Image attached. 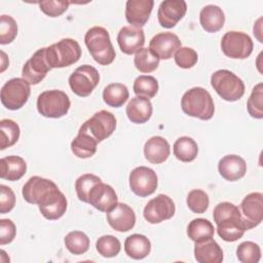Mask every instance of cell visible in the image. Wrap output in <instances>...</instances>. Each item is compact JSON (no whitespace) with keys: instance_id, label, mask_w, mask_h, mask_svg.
<instances>
[{"instance_id":"obj_1","label":"cell","mask_w":263,"mask_h":263,"mask_svg":"<svg viewBox=\"0 0 263 263\" xmlns=\"http://www.w3.org/2000/svg\"><path fill=\"white\" fill-rule=\"evenodd\" d=\"M213 217L217 225V233L225 241H236L248 230L239 208L231 202L218 203L214 209Z\"/></svg>"},{"instance_id":"obj_2","label":"cell","mask_w":263,"mask_h":263,"mask_svg":"<svg viewBox=\"0 0 263 263\" xmlns=\"http://www.w3.org/2000/svg\"><path fill=\"white\" fill-rule=\"evenodd\" d=\"M181 108L188 116L201 120H210L215 113L212 96L206 89L199 86L192 87L183 95Z\"/></svg>"},{"instance_id":"obj_3","label":"cell","mask_w":263,"mask_h":263,"mask_svg":"<svg viewBox=\"0 0 263 263\" xmlns=\"http://www.w3.org/2000/svg\"><path fill=\"white\" fill-rule=\"evenodd\" d=\"M85 45L92 59L100 65L107 66L113 63L116 53L111 43L109 32L103 27H92L84 36Z\"/></svg>"},{"instance_id":"obj_4","label":"cell","mask_w":263,"mask_h":263,"mask_svg":"<svg viewBox=\"0 0 263 263\" xmlns=\"http://www.w3.org/2000/svg\"><path fill=\"white\" fill-rule=\"evenodd\" d=\"M45 58L51 69L69 67L81 58V48L76 40L64 38L45 47Z\"/></svg>"},{"instance_id":"obj_5","label":"cell","mask_w":263,"mask_h":263,"mask_svg":"<svg viewBox=\"0 0 263 263\" xmlns=\"http://www.w3.org/2000/svg\"><path fill=\"white\" fill-rule=\"evenodd\" d=\"M211 85L214 90L225 101L235 102L245 95V83L233 72L221 69L211 76Z\"/></svg>"},{"instance_id":"obj_6","label":"cell","mask_w":263,"mask_h":263,"mask_svg":"<svg viewBox=\"0 0 263 263\" xmlns=\"http://www.w3.org/2000/svg\"><path fill=\"white\" fill-rule=\"evenodd\" d=\"M70 106L68 95L60 89L45 90L37 98V110L43 117L61 118L68 113Z\"/></svg>"},{"instance_id":"obj_7","label":"cell","mask_w":263,"mask_h":263,"mask_svg":"<svg viewBox=\"0 0 263 263\" xmlns=\"http://www.w3.org/2000/svg\"><path fill=\"white\" fill-rule=\"evenodd\" d=\"M116 128L115 116L107 111L101 110L96 112L89 119H87L79 128V132H83L92 137L98 143L109 138Z\"/></svg>"},{"instance_id":"obj_8","label":"cell","mask_w":263,"mask_h":263,"mask_svg":"<svg viewBox=\"0 0 263 263\" xmlns=\"http://www.w3.org/2000/svg\"><path fill=\"white\" fill-rule=\"evenodd\" d=\"M31 93L30 84L24 78H12L1 88V103L8 110H18L27 102Z\"/></svg>"},{"instance_id":"obj_9","label":"cell","mask_w":263,"mask_h":263,"mask_svg":"<svg viewBox=\"0 0 263 263\" xmlns=\"http://www.w3.org/2000/svg\"><path fill=\"white\" fill-rule=\"evenodd\" d=\"M253 48L252 38L240 31H228L221 39V49L230 59H247L251 55Z\"/></svg>"},{"instance_id":"obj_10","label":"cell","mask_w":263,"mask_h":263,"mask_svg":"<svg viewBox=\"0 0 263 263\" xmlns=\"http://www.w3.org/2000/svg\"><path fill=\"white\" fill-rule=\"evenodd\" d=\"M100 81L98 70L90 65L78 67L69 77V85L78 97H87L97 87Z\"/></svg>"},{"instance_id":"obj_11","label":"cell","mask_w":263,"mask_h":263,"mask_svg":"<svg viewBox=\"0 0 263 263\" xmlns=\"http://www.w3.org/2000/svg\"><path fill=\"white\" fill-rule=\"evenodd\" d=\"M176 212L173 199L165 194H158L150 199L144 208L143 216L150 224H158L171 219Z\"/></svg>"},{"instance_id":"obj_12","label":"cell","mask_w":263,"mask_h":263,"mask_svg":"<svg viewBox=\"0 0 263 263\" xmlns=\"http://www.w3.org/2000/svg\"><path fill=\"white\" fill-rule=\"evenodd\" d=\"M129 188L140 197H146L153 194L157 188L158 180L156 173L147 166H138L129 174Z\"/></svg>"},{"instance_id":"obj_13","label":"cell","mask_w":263,"mask_h":263,"mask_svg":"<svg viewBox=\"0 0 263 263\" xmlns=\"http://www.w3.org/2000/svg\"><path fill=\"white\" fill-rule=\"evenodd\" d=\"M51 70L45 58V47L39 48L25 63L22 69V78L30 85H35L41 82L46 74Z\"/></svg>"},{"instance_id":"obj_14","label":"cell","mask_w":263,"mask_h":263,"mask_svg":"<svg viewBox=\"0 0 263 263\" xmlns=\"http://www.w3.org/2000/svg\"><path fill=\"white\" fill-rule=\"evenodd\" d=\"M247 229L257 227L263 219V194L252 192L245 196L239 206Z\"/></svg>"},{"instance_id":"obj_15","label":"cell","mask_w":263,"mask_h":263,"mask_svg":"<svg viewBox=\"0 0 263 263\" xmlns=\"http://www.w3.org/2000/svg\"><path fill=\"white\" fill-rule=\"evenodd\" d=\"M42 216L47 220H58L67 211V199L59 187L49 191L37 204Z\"/></svg>"},{"instance_id":"obj_16","label":"cell","mask_w":263,"mask_h":263,"mask_svg":"<svg viewBox=\"0 0 263 263\" xmlns=\"http://www.w3.org/2000/svg\"><path fill=\"white\" fill-rule=\"evenodd\" d=\"M187 11V4L183 0H165L158 7L157 18L161 27L171 29L181 21Z\"/></svg>"},{"instance_id":"obj_17","label":"cell","mask_w":263,"mask_h":263,"mask_svg":"<svg viewBox=\"0 0 263 263\" xmlns=\"http://www.w3.org/2000/svg\"><path fill=\"white\" fill-rule=\"evenodd\" d=\"M117 43L123 53L134 54L145 44L144 30L132 25L122 27L117 35Z\"/></svg>"},{"instance_id":"obj_18","label":"cell","mask_w":263,"mask_h":263,"mask_svg":"<svg viewBox=\"0 0 263 263\" xmlns=\"http://www.w3.org/2000/svg\"><path fill=\"white\" fill-rule=\"evenodd\" d=\"M118 202V197L112 186L103 182L97 184L89 192L88 203L100 212H110Z\"/></svg>"},{"instance_id":"obj_19","label":"cell","mask_w":263,"mask_h":263,"mask_svg":"<svg viewBox=\"0 0 263 263\" xmlns=\"http://www.w3.org/2000/svg\"><path fill=\"white\" fill-rule=\"evenodd\" d=\"M181 47L179 37L172 32H161L153 36L149 43V49L159 60H168Z\"/></svg>"},{"instance_id":"obj_20","label":"cell","mask_w":263,"mask_h":263,"mask_svg":"<svg viewBox=\"0 0 263 263\" xmlns=\"http://www.w3.org/2000/svg\"><path fill=\"white\" fill-rule=\"evenodd\" d=\"M57 187V184L49 179L33 176L23 186L22 194L27 202L38 204L50 190Z\"/></svg>"},{"instance_id":"obj_21","label":"cell","mask_w":263,"mask_h":263,"mask_svg":"<svg viewBox=\"0 0 263 263\" xmlns=\"http://www.w3.org/2000/svg\"><path fill=\"white\" fill-rule=\"evenodd\" d=\"M107 221L114 230L126 232L134 228L136 224V214L126 203L117 202V204L107 213Z\"/></svg>"},{"instance_id":"obj_22","label":"cell","mask_w":263,"mask_h":263,"mask_svg":"<svg viewBox=\"0 0 263 263\" xmlns=\"http://www.w3.org/2000/svg\"><path fill=\"white\" fill-rule=\"evenodd\" d=\"M153 5V0H127L125 3V18L127 23L142 28L148 22Z\"/></svg>"},{"instance_id":"obj_23","label":"cell","mask_w":263,"mask_h":263,"mask_svg":"<svg viewBox=\"0 0 263 263\" xmlns=\"http://www.w3.org/2000/svg\"><path fill=\"white\" fill-rule=\"evenodd\" d=\"M218 171L223 179L234 182L246 175L247 163L242 157L235 154H229L220 159L218 163Z\"/></svg>"},{"instance_id":"obj_24","label":"cell","mask_w":263,"mask_h":263,"mask_svg":"<svg viewBox=\"0 0 263 263\" xmlns=\"http://www.w3.org/2000/svg\"><path fill=\"white\" fill-rule=\"evenodd\" d=\"M170 153L171 147L168 142L160 136L150 138L144 145L145 158L153 164L164 162L170 156Z\"/></svg>"},{"instance_id":"obj_25","label":"cell","mask_w":263,"mask_h":263,"mask_svg":"<svg viewBox=\"0 0 263 263\" xmlns=\"http://www.w3.org/2000/svg\"><path fill=\"white\" fill-rule=\"evenodd\" d=\"M194 257L198 263H221L223 261V251L212 237L195 242Z\"/></svg>"},{"instance_id":"obj_26","label":"cell","mask_w":263,"mask_h":263,"mask_svg":"<svg viewBox=\"0 0 263 263\" xmlns=\"http://www.w3.org/2000/svg\"><path fill=\"white\" fill-rule=\"evenodd\" d=\"M152 104L149 99L144 97L133 98L125 109L127 118L137 124H142L147 122L152 115Z\"/></svg>"},{"instance_id":"obj_27","label":"cell","mask_w":263,"mask_h":263,"mask_svg":"<svg viewBox=\"0 0 263 263\" xmlns=\"http://www.w3.org/2000/svg\"><path fill=\"white\" fill-rule=\"evenodd\" d=\"M199 23L202 29L209 33L220 31L225 23V14L217 5H205L199 12Z\"/></svg>"},{"instance_id":"obj_28","label":"cell","mask_w":263,"mask_h":263,"mask_svg":"<svg viewBox=\"0 0 263 263\" xmlns=\"http://www.w3.org/2000/svg\"><path fill=\"white\" fill-rule=\"evenodd\" d=\"M27 172V163L17 155L2 157L0 160V177L7 181H17Z\"/></svg>"},{"instance_id":"obj_29","label":"cell","mask_w":263,"mask_h":263,"mask_svg":"<svg viewBox=\"0 0 263 263\" xmlns=\"http://www.w3.org/2000/svg\"><path fill=\"white\" fill-rule=\"evenodd\" d=\"M151 251V242L147 236L139 233L132 234L125 238L124 252L135 260H142L146 258Z\"/></svg>"},{"instance_id":"obj_30","label":"cell","mask_w":263,"mask_h":263,"mask_svg":"<svg viewBox=\"0 0 263 263\" xmlns=\"http://www.w3.org/2000/svg\"><path fill=\"white\" fill-rule=\"evenodd\" d=\"M98 142L89 135L79 132L71 143V150L78 158H89L97 152Z\"/></svg>"},{"instance_id":"obj_31","label":"cell","mask_w":263,"mask_h":263,"mask_svg":"<svg viewBox=\"0 0 263 263\" xmlns=\"http://www.w3.org/2000/svg\"><path fill=\"white\" fill-rule=\"evenodd\" d=\"M173 151L177 159L183 162H190L196 158L198 146L192 138L184 136L176 140L173 146Z\"/></svg>"},{"instance_id":"obj_32","label":"cell","mask_w":263,"mask_h":263,"mask_svg":"<svg viewBox=\"0 0 263 263\" xmlns=\"http://www.w3.org/2000/svg\"><path fill=\"white\" fill-rule=\"evenodd\" d=\"M214 233L215 229L213 224L203 218L193 219L187 226V235L194 242L212 238Z\"/></svg>"},{"instance_id":"obj_33","label":"cell","mask_w":263,"mask_h":263,"mask_svg":"<svg viewBox=\"0 0 263 263\" xmlns=\"http://www.w3.org/2000/svg\"><path fill=\"white\" fill-rule=\"evenodd\" d=\"M127 87L122 83H110L103 90L104 102L113 108L121 107L128 99Z\"/></svg>"},{"instance_id":"obj_34","label":"cell","mask_w":263,"mask_h":263,"mask_svg":"<svg viewBox=\"0 0 263 263\" xmlns=\"http://www.w3.org/2000/svg\"><path fill=\"white\" fill-rule=\"evenodd\" d=\"M21 129L18 124L11 119L0 120V149L4 150L13 146L20 138Z\"/></svg>"},{"instance_id":"obj_35","label":"cell","mask_w":263,"mask_h":263,"mask_svg":"<svg viewBox=\"0 0 263 263\" xmlns=\"http://www.w3.org/2000/svg\"><path fill=\"white\" fill-rule=\"evenodd\" d=\"M65 246L66 249L73 255H82L88 251L89 248V238L88 236L78 230L69 232L65 236Z\"/></svg>"},{"instance_id":"obj_36","label":"cell","mask_w":263,"mask_h":263,"mask_svg":"<svg viewBox=\"0 0 263 263\" xmlns=\"http://www.w3.org/2000/svg\"><path fill=\"white\" fill-rule=\"evenodd\" d=\"M158 81L155 77L150 75L138 76L133 85L134 92L138 97H144L147 99H152L156 96L158 91Z\"/></svg>"},{"instance_id":"obj_37","label":"cell","mask_w":263,"mask_h":263,"mask_svg":"<svg viewBox=\"0 0 263 263\" xmlns=\"http://www.w3.org/2000/svg\"><path fill=\"white\" fill-rule=\"evenodd\" d=\"M134 64L137 70L142 73H151L155 71L159 65V58L149 48H141L134 58Z\"/></svg>"},{"instance_id":"obj_38","label":"cell","mask_w":263,"mask_h":263,"mask_svg":"<svg viewBox=\"0 0 263 263\" xmlns=\"http://www.w3.org/2000/svg\"><path fill=\"white\" fill-rule=\"evenodd\" d=\"M101 182V178L92 174H84L77 178L75 181V190L78 199L88 203V195L90 190Z\"/></svg>"},{"instance_id":"obj_39","label":"cell","mask_w":263,"mask_h":263,"mask_svg":"<svg viewBox=\"0 0 263 263\" xmlns=\"http://www.w3.org/2000/svg\"><path fill=\"white\" fill-rule=\"evenodd\" d=\"M98 253L105 258H112L119 254L121 250L120 241L113 235H103L96 242Z\"/></svg>"},{"instance_id":"obj_40","label":"cell","mask_w":263,"mask_h":263,"mask_svg":"<svg viewBox=\"0 0 263 263\" xmlns=\"http://www.w3.org/2000/svg\"><path fill=\"white\" fill-rule=\"evenodd\" d=\"M236 257L241 263H257L261 259V249L258 243L243 241L236 248Z\"/></svg>"},{"instance_id":"obj_41","label":"cell","mask_w":263,"mask_h":263,"mask_svg":"<svg viewBox=\"0 0 263 263\" xmlns=\"http://www.w3.org/2000/svg\"><path fill=\"white\" fill-rule=\"evenodd\" d=\"M187 206L190 211L196 214L204 213L210 204V198L208 193L201 189H193L187 195Z\"/></svg>"},{"instance_id":"obj_42","label":"cell","mask_w":263,"mask_h":263,"mask_svg":"<svg viewBox=\"0 0 263 263\" xmlns=\"http://www.w3.org/2000/svg\"><path fill=\"white\" fill-rule=\"evenodd\" d=\"M263 84L260 82L254 86L251 96L247 103V109L249 114L253 118H263Z\"/></svg>"},{"instance_id":"obj_43","label":"cell","mask_w":263,"mask_h":263,"mask_svg":"<svg viewBox=\"0 0 263 263\" xmlns=\"http://www.w3.org/2000/svg\"><path fill=\"white\" fill-rule=\"evenodd\" d=\"M17 35V24L10 15L2 14L0 17V43H11Z\"/></svg>"},{"instance_id":"obj_44","label":"cell","mask_w":263,"mask_h":263,"mask_svg":"<svg viewBox=\"0 0 263 263\" xmlns=\"http://www.w3.org/2000/svg\"><path fill=\"white\" fill-rule=\"evenodd\" d=\"M174 59L176 64L183 69H190L198 61V54L197 52L191 48V47H180L174 54Z\"/></svg>"},{"instance_id":"obj_45","label":"cell","mask_w":263,"mask_h":263,"mask_svg":"<svg viewBox=\"0 0 263 263\" xmlns=\"http://www.w3.org/2000/svg\"><path fill=\"white\" fill-rule=\"evenodd\" d=\"M70 2L64 0H49L39 2V7L41 11L50 17H58L62 15L65 11H67Z\"/></svg>"},{"instance_id":"obj_46","label":"cell","mask_w":263,"mask_h":263,"mask_svg":"<svg viewBox=\"0 0 263 263\" xmlns=\"http://www.w3.org/2000/svg\"><path fill=\"white\" fill-rule=\"evenodd\" d=\"M15 205V195L12 189L6 185H0V213L6 214Z\"/></svg>"},{"instance_id":"obj_47","label":"cell","mask_w":263,"mask_h":263,"mask_svg":"<svg viewBox=\"0 0 263 263\" xmlns=\"http://www.w3.org/2000/svg\"><path fill=\"white\" fill-rule=\"evenodd\" d=\"M16 234V227L10 219L0 220V245L10 243Z\"/></svg>"}]
</instances>
